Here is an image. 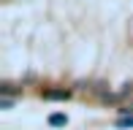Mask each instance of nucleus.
Returning <instances> with one entry per match:
<instances>
[{"mask_svg": "<svg viewBox=\"0 0 133 130\" xmlns=\"http://www.w3.org/2000/svg\"><path fill=\"white\" fill-rule=\"evenodd\" d=\"M68 98H71V90H65V87H52L44 92V100H68Z\"/></svg>", "mask_w": 133, "mask_h": 130, "instance_id": "obj_1", "label": "nucleus"}, {"mask_svg": "<svg viewBox=\"0 0 133 130\" xmlns=\"http://www.w3.org/2000/svg\"><path fill=\"white\" fill-rule=\"evenodd\" d=\"M49 125L63 127V125H68V117H65V114H52V117H49Z\"/></svg>", "mask_w": 133, "mask_h": 130, "instance_id": "obj_2", "label": "nucleus"}, {"mask_svg": "<svg viewBox=\"0 0 133 130\" xmlns=\"http://www.w3.org/2000/svg\"><path fill=\"white\" fill-rule=\"evenodd\" d=\"M117 125H119V127H133V114H128V117H119V119H117Z\"/></svg>", "mask_w": 133, "mask_h": 130, "instance_id": "obj_3", "label": "nucleus"}, {"mask_svg": "<svg viewBox=\"0 0 133 130\" xmlns=\"http://www.w3.org/2000/svg\"><path fill=\"white\" fill-rule=\"evenodd\" d=\"M0 109H11V100L8 98H0Z\"/></svg>", "mask_w": 133, "mask_h": 130, "instance_id": "obj_4", "label": "nucleus"}]
</instances>
